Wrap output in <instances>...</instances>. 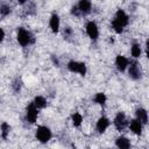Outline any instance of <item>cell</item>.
Instances as JSON below:
<instances>
[{
  "instance_id": "obj_21",
  "label": "cell",
  "mask_w": 149,
  "mask_h": 149,
  "mask_svg": "<svg viewBox=\"0 0 149 149\" xmlns=\"http://www.w3.org/2000/svg\"><path fill=\"white\" fill-rule=\"evenodd\" d=\"M10 12H12V8H10L9 5H7V3H1L0 5V15L7 16L8 14H10Z\"/></svg>"
},
{
  "instance_id": "obj_18",
  "label": "cell",
  "mask_w": 149,
  "mask_h": 149,
  "mask_svg": "<svg viewBox=\"0 0 149 149\" xmlns=\"http://www.w3.org/2000/svg\"><path fill=\"white\" fill-rule=\"evenodd\" d=\"M34 105L40 109V108H44L45 106H47V100H45V98L44 97H42V95H37V97H35V99H34Z\"/></svg>"
},
{
  "instance_id": "obj_14",
  "label": "cell",
  "mask_w": 149,
  "mask_h": 149,
  "mask_svg": "<svg viewBox=\"0 0 149 149\" xmlns=\"http://www.w3.org/2000/svg\"><path fill=\"white\" fill-rule=\"evenodd\" d=\"M136 115V120H139L142 125H147L148 123V112L144 108H137L135 112Z\"/></svg>"
},
{
  "instance_id": "obj_16",
  "label": "cell",
  "mask_w": 149,
  "mask_h": 149,
  "mask_svg": "<svg viewBox=\"0 0 149 149\" xmlns=\"http://www.w3.org/2000/svg\"><path fill=\"white\" fill-rule=\"evenodd\" d=\"M130 54L134 58H139L142 54V49H141V45L139 43H133L132 48H130Z\"/></svg>"
},
{
  "instance_id": "obj_23",
  "label": "cell",
  "mask_w": 149,
  "mask_h": 149,
  "mask_svg": "<svg viewBox=\"0 0 149 149\" xmlns=\"http://www.w3.org/2000/svg\"><path fill=\"white\" fill-rule=\"evenodd\" d=\"M72 34H73L72 29H71L70 27H66V28H65V30H64V38H69V37H71V36H72Z\"/></svg>"
},
{
  "instance_id": "obj_4",
  "label": "cell",
  "mask_w": 149,
  "mask_h": 149,
  "mask_svg": "<svg viewBox=\"0 0 149 149\" xmlns=\"http://www.w3.org/2000/svg\"><path fill=\"white\" fill-rule=\"evenodd\" d=\"M68 70L74 73H79L80 76L86 74V64L83 62H77V61H70L68 63Z\"/></svg>"
},
{
  "instance_id": "obj_12",
  "label": "cell",
  "mask_w": 149,
  "mask_h": 149,
  "mask_svg": "<svg viewBox=\"0 0 149 149\" xmlns=\"http://www.w3.org/2000/svg\"><path fill=\"white\" fill-rule=\"evenodd\" d=\"M109 120L106 118V116H100L97 121V125H95V129L99 134H102L106 132V129L109 127Z\"/></svg>"
},
{
  "instance_id": "obj_22",
  "label": "cell",
  "mask_w": 149,
  "mask_h": 149,
  "mask_svg": "<svg viewBox=\"0 0 149 149\" xmlns=\"http://www.w3.org/2000/svg\"><path fill=\"white\" fill-rule=\"evenodd\" d=\"M21 83H22V81H21V79H19V78H16V79L13 81V85H12V86H13L14 92H16V93L20 92V90H21V85H22Z\"/></svg>"
},
{
  "instance_id": "obj_9",
  "label": "cell",
  "mask_w": 149,
  "mask_h": 149,
  "mask_svg": "<svg viewBox=\"0 0 149 149\" xmlns=\"http://www.w3.org/2000/svg\"><path fill=\"white\" fill-rule=\"evenodd\" d=\"M76 6H77V8H78L79 15H87V14L91 13V9H92V2H91V1L80 0Z\"/></svg>"
},
{
  "instance_id": "obj_6",
  "label": "cell",
  "mask_w": 149,
  "mask_h": 149,
  "mask_svg": "<svg viewBox=\"0 0 149 149\" xmlns=\"http://www.w3.org/2000/svg\"><path fill=\"white\" fill-rule=\"evenodd\" d=\"M38 115V108L34 105V102H30L26 108V119L29 123H35Z\"/></svg>"
},
{
  "instance_id": "obj_10",
  "label": "cell",
  "mask_w": 149,
  "mask_h": 149,
  "mask_svg": "<svg viewBox=\"0 0 149 149\" xmlns=\"http://www.w3.org/2000/svg\"><path fill=\"white\" fill-rule=\"evenodd\" d=\"M59 26H61V21H59V16L57 13H52L50 19H49V27L51 29V31L54 34H57L59 30Z\"/></svg>"
},
{
  "instance_id": "obj_20",
  "label": "cell",
  "mask_w": 149,
  "mask_h": 149,
  "mask_svg": "<svg viewBox=\"0 0 149 149\" xmlns=\"http://www.w3.org/2000/svg\"><path fill=\"white\" fill-rule=\"evenodd\" d=\"M71 121H72V125H73L74 127H79V126L81 125V122H83V116H81V114H79V113H73L72 116H71Z\"/></svg>"
},
{
  "instance_id": "obj_3",
  "label": "cell",
  "mask_w": 149,
  "mask_h": 149,
  "mask_svg": "<svg viewBox=\"0 0 149 149\" xmlns=\"http://www.w3.org/2000/svg\"><path fill=\"white\" fill-rule=\"evenodd\" d=\"M35 137L41 143H47L51 140L52 133L47 126H38L36 128V132H35Z\"/></svg>"
},
{
  "instance_id": "obj_1",
  "label": "cell",
  "mask_w": 149,
  "mask_h": 149,
  "mask_svg": "<svg viewBox=\"0 0 149 149\" xmlns=\"http://www.w3.org/2000/svg\"><path fill=\"white\" fill-rule=\"evenodd\" d=\"M128 22H129V16L127 15V13L123 9H118L114 15V19L112 20V28L115 33L121 34L125 27L128 24Z\"/></svg>"
},
{
  "instance_id": "obj_19",
  "label": "cell",
  "mask_w": 149,
  "mask_h": 149,
  "mask_svg": "<svg viewBox=\"0 0 149 149\" xmlns=\"http://www.w3.org/2000/svg\"><path fill=\"white\" fill-rule=\"evenodd\" d=\"M0 130H1V137L6 140L8 134H9V132H10V126L7 122H2L1 126H0Z\"/></svg>"
},
{
  "instance_id": "obj_11",
  "label": "cell",
  "mask_w": 149,
  "mask_h": 149,
  "mask_svg": "<svg viewBox=\"0 0 149 149\" xmlns=\"http://www.w3.org/2000/svg\"><path fill=\"white\" fill-rule=\"evenodd\" d=\"M128 65H129V61L127 57H125L122 55H118L115 57V66L120 72H123L128 68Z\"/></svg>"
},
{
  "instance_id": "obj_5",
  "label": "cell",
  "mask_w": 149,
  "mask_h": 149,
  "mask_svg": "<svg viewBox=\"0 0 149 149\" xmlns=\"http://www.w3.org/2000/svg\"><path fill=\"white\" fill-rule=\"evenodd\" d=\"M128 74L134 80H137L142 77V70H141L139 62H136V61L130 62V64L128 65Z\"/></svg>"
},
{
  "instance_id": "obj_17",
  "label": "cell",
  "mask_w": 149,
  "mask_h": 149,
  "mask_svg": "<svg viewBox=\"0 0 149 149\" xmlns=\"http://www.w3.org/2000/svg\"><path fill=\"white\" fill-rule=\"evenodd\" d=\"M93 100H94V102H95V104H98V105H101V106H104V105L106 104L107 97H106V94H105V93H102V92H98V93H97V94L94 95Z\"/></svg>"
},
{
  "instance_id": "obj_7",
  "label": "cell",
  "mask_w": 149,
  "mask_h": 149,
  "mask_svg": "<svg viewBox=\"0 0 149 149\" xmlns=\"http://www.w3.org/2000/svg\"><path fill=\"white\" fill-rule=\"evenodd\" d=\"M85 30H86L87 36L91 40L95 41L99 37V28H98V24L94 21H88L85 26Z\"/></svg>"
},
{
  "instance_id": "obj_24",
  "label": "cell",
  "mask_w": 149,
  "mask_h": 149,
  "mask_svg": "<svg viewBox=\"0 0 149 149\" xmlns=\"http://www.w3.org/2000/svg\"><path fill=\"white\" fill-rule=\"evenodd\" d=\"M3 38H5V31H3V29L0 27V43L3 41Z\"/></svg>"
},
{
  "instance_id": "obj_15",
  "label": "cell",
  "mask_w": 149,
  "mask_h": 149,
  "mask_svg": "<svg viewBox=\"0 0 149 149\" xmlns=\"http://www.w3.org/2000/svg\"><path fill=\"white\" fill-rule=\"evenodd\" d=\"M129 128H130V130H132L134 134H136V135H141V134H142L143 125H142L139 120L134 119V120L130 121V123H129Z\"/></svg>"
},
{
  "instance_id": "obj_8",
  "label": "cell",
  "mask_w": 149,
  "mask_h": 149,
  "mask_svg": "<svg viewBox=\"0 0 149 149\" xmlns=\"http://www.w3.org/2000/svg\"><path fill=\"white\" fill-rule=\"evenodd\" d=\"M113 123H114V127H115V128H116L119 132L123 130V129L127 127V125H128V120H127V118H126L125 113L119 112V113L115 115Z\"/></svg>"
},
{
  "instance_id": "obj_13",
  "label": "cell",
  "mask_w": 149,
  "mask_h": 149,
  "mask_svg": "<svg viewBox=\"0 0 149 149\" xmlns=\"http://www.w3.org/2000/svg\"><path fill=\"white\" fill-rule=\"evenodd\" d=\"M115 146L118 149H130L132 148L130 140L126 136H119L115 140Z\"/></svg>"
},
{
  "instance_id": "obj_2",
  "label": "cell",
  "mask_w": 149,
  "mask_h": 149,
  "mask_svg": "<svg viewBox=\"0 0 149 149\" xmlns=\"http://www.w3.org/2000/svg\"><path fill=\"white\" fill-rule=\"evenodd\" d=\"M16 40H17V42H19L20 45L27 47V45H29L30 43L34 42V36H33V34H31L29 30H27L26 28L19 27V28H17V31H16Z\"/></svg>"
}]
</instances>
